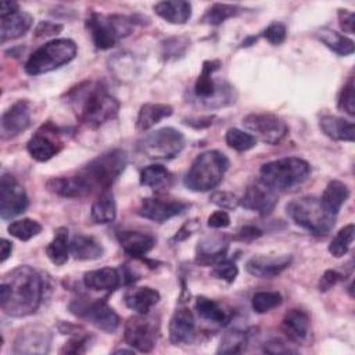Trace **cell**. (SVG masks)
Segmentation results:
<instances>
[{
    "mask_svg": "<svg viewBox=\"0 0 355 355\" xmlns=\"http://www.w3.org/2000/svg\"><path fill=\"white\" fill-rule=\"evenodd\" d=\"M209 200L222 209H236L240 205V198L230 191H215L211 194Z\"/></svg>",
    "mask_w": 355,
    "mask_h": 355,
    "instance_id": "cell-48",
    "label": "cell"
},
{
    "mask_svg": "<svg viewBox=\"0 0 355 355\" xmlns=\"http://www.w3.org/2000/svg\"><path fill=\"white\" fill-rule=\"evenodd\" d=\"M69 252L78 261H94L103 257L104 248L93 236L76 234L69 243Z\"/></svg>",
    "mask_w": 355,
    "mask_h": 355,
    "instance_id": "cell-31",
    "label": "cell"
},
{
    "mask_svg": "<svg viewBox=\"0 0 355 355\" xmlns=\"http://www.w3.org/2000/svg\"><path fill=\"white\" fill-rule=\"evenodd\" d=\"M283 302V297L277 291H258L252 295L251 306L257 313H266L277 308Z\"/></svg>",
    "mask_w": 355,
    "mask_h": 355,
    "instance_id": "cell-44",
    "label": "cell"
},
{
    "mask_svg": "<svg viewBox=\"0 0 355 355\" xmlns=\"http://www.w3.org/2000/svg\"><path fill=\"white\" fill-rule=\"evenodd\" d=\"M73 112L85 125L96 129L116 118L119 101L111 96L103 82L86 80L67 94Z\"/></svg>",
    "mask_w": 355,
    "mask_h": 355,
    "instance_id": "cell-2",
    "label": "cell"
},
{
    "mask_svg": "<svg viewBox=\"0 0 355 355\" xmlns=\"http://www.w3.org/2000/svg\"><path fill=\"white\" fill-rule=\"evenodd\" d=\"M229 248V237L215 233L202 237L196 248V261L202 265H214L225 258Z\"/></svg>",
    "mask_w": 355,
    "mask_h": 355,
    "instance_id": "cell-23",
    "label": "cell"
},
{
    "mask_svg": "<svg viewBox=\"0 0 355 355\" xmlns=\"http://www.w3.org/2000/svg\"><path fill=\"white\" fill-rule=\"evenodd\" d=\"M263 233L259 227L254 226V225H245L243 227H240L236 233V240H240V241H252L258 237H261Z\"/></svg>",
    "mask_w": 355,
    "mask_h": 355,
    "instance_id": "cell-55",
    "label": "cell"
},
{
    "mask_svg": "<svg viewBox=\"0 0 355 355\" xmlns=\"http://www.w3.org/2000/svg\"><path fill=\"white\" fill-rule=\"evenodd\" d=\"M354 233H355V227L352 223L340 229L337 234L333 237L331 243L329 244V252L336 258L344 257L354 241Z\"/></svg>",
    "mask_w": 355,
    "mask_h": 355,
    "instance_id": "cell-42",
    "label": "cell"
},
{
    "mask_svg": "<svg viewBox=\"0 0 355 355\" xmlns=\"http://www.w3.org/2000/svg\"><path fill=\"white\" fill-rule=\"evenodd\" d=\"M212 119H214V116H205V118H197V119H184V123L186 125H189L190 123V126H193V128H207V126H209V125H212Z\"/></svg>",
    "mask_w": 355,
    "mask_h": 355,
    "instance_id": "cell-59",
    "label": "cell"
},
{
    "mask_svg": "<svg viewBox=\"0 0 355 355\" xmlns=\"http://www.w3.org/2000/svg\"><path fill=\"white\" fill-rule=\"evenodd\" d=\"M46 255L49 259L57 265L61 266L68 261L69 254V243H68V229L67 227H58L54 232L53 240L46 245Z\"/></svg>",
    "mask_w": 355,
    "mask_h": 355,
    "instance_id": "cell-38",
    "label": "cell"
},
{
    "mask_svg": "<svg viewBox=\"0 0 355 355\" xmlns=\"http://www.w3.org/2000/svg\"><path fill=\"white\" fill-rule=\"evenodd\" d=\"M17 11H19L18 3H15V1H1L0 17H6V15H10V14L17 12Z\"/></svg>",
    "mask_w": 355,
    "mask_h": 355,
    "instance_id": "cell-58",
    "label": "cell"
},
{
    "mask_svg": "<svg viewBox=\"0 0 355 355\" xmlns=\"http://www.w3.org/2000/svg\"><path fill=\"white\" fill-rule=\"evenodd\" d=\"M196 311L200 318L212 324L225 326L230 320V313L219 302L204 295L196 298Z\"/></svg>",
    "mask_w": 355,
    "mask_h": 355,
    "instance_id": "cell-34",
    "label": "cell"
},
{
    "mask_svg": "<svg viewBox=\"0 0 355 355\" xmlns=\"http://www.w3.org/2000/svg\"><path fill=\"white\" fill-rule=\"evenodd\" d=\"M76 53L78 47L73 40L54 39L35 50L26 60L24 69L32 76L47 73L71 62L76 57Z\"/></svg>",
    "mask_w": 355,
    "mask_h": 355,
    "instance_id": "cell-6",
    "label": "cell"
},
{
    "mask_svg": "<svg viewBox=\"0 0 355 355\" xmlns=\"http://www.w3.org/2000/svg\"><path fill=\"white\" fill-rule=\"evenodd\" d=\"M277 204V194L273 189L262 183L261 180L254 182L250 184L243 197L240 198V205L245 209L254 211L261 216H268L272 214Z\"/></svg>",
    "mask_w": 355,
    "mask_h": 355,
    "instance_id": "cell-19",
    "label": "cell"
},
{
    "mask_svg": "<svg viewBox=\"0 0 355 355\" xmlns=\"http://www.w3.org/2000/svg\"><path fill=\"white\" fill-rule=\"evenodd\" d=\"M319 128L322 132L336 140V141H349L355 140V129L351 121H347L334 115H323L319 119Z\"/></svg>",
    "mask_w": 355,
    "mask_h": 355,
    "instance_id": "cell-28",
    "label": "cell"
},
{
    "mask_svg": "<svg viewBox=\"0 0 355 355\" xmlns=\"http://www.w3.org/2000/svg\"><path fill=\"white\" fill-rule=\"evenodd\" d=\"M62 25L57 22H50V21H42L36 25L33 33L36 37H43V36H53L57 35L62 31Z\"/></svg>",
    "mask_w": 355,
    "mask_h": 355,
    "instance_id": "cell-53",
    "label": "cell"
},
{
    "mask_svg": "<svg viewBox=\"0 0 355 355\" xmlns=\"http://www.w3.org/2000/svg\"><path fill=\"white\" fill-rule=\"evenodd\" d=\"M243 11L241 7L236 4H225V3H215L212 4L202 17V22L208 25H220L226 19L239 15Z\"/></svg>",
    "mask_w": 355,
    "mask_h": 355,
    "instance_id": "cell-40",
    "label": "cell"
},
{
    "mask_svg": "<svg viewBox=\"0 0 355 355\" xmlns=\"http://www.w3.org/2000/svg\"><path fill=\"white\" fill-rule=\"evenodd\" d=\"M90 337L83 334L73 336L65 345L61 348V354H83L89 345Z\"/></svg>",
    "mask_w": 355,
    "mask_h": 355,
    "instance_id": "cell-50",
    "label": "cell"
},
{
    "mask_svg": "<svg viewBox=\"0 0 355 355\" xmlns=\"http://www.w3.org/2000/svg\"><path fill=\"white\" fill-rule=\"evenodd\" d=\"M225 140L230 148H233L239 153L248 151L257 146V139L251 133H247L237 128H230L226 132Z\"/></svg>",
    "mask_w": 355,
    "mask_h": 355,
    "instance_id": "cell-43",
    "label": "cell"
},
{
    "mask_svg": "<svg viewBox=\"0 0 355 355\" xmlns=\"http://www.w3.org/2000/svg\"><path fill=\"white\" fill-rule=\"evenodd\" d=\"M153 8L158 17L173 25H183L191 17V4L189 1H159Z\"/></svg>",
    "mask_w": 355,
    "mask_h": 355,
    "instance_id": "cell-32",
    "label": "cell"
},
{
    "mask_svg": "<svg viewBox=\"0 0 355 355\" xmlns=\"http://www.w3.org/2000/svg\"><path fill=\"white\" fill-rule=\"evenodd\" d=\"M49 286L42 273L28 265L6 273L0 283V308L12 318L35 313L46 298Z\"/></svg>",
    "mask_w": 355,
    "mask_h": 355,
    "instance_id": "cell-1",
    "label": "cell"
},
{
    "mask_svg": "<svg viewBox=\"0 0 355 355\" xmlns=\"http://www.w3.org/2000/svg\"><path fill=\"white\" fill-rule=\"evenodd\" d=\"M133 18L121 14L90 12L86 18V29L98 50H107L115 46L133 31Z\"/></svg>",
    "mask_w": 355,
    "mask_h": 355,
    "instance_id": "cell-5",
    "label": "cell"
},
{
    "mask_svg": "<svg viewBox=\"0 0 355 355\" xmlns=\"http://www.w3.org/2000/svg\"><path fill=\"white\" fill-rule=\"evenodd\" d=\"M291 255H257L247 261L245 270L259 279H272L291 265Z\"/></svg>",
    "mask_w": 355,
    "mask_h": 355,
    "instance_id": "cell-22",
    "label": "cell"
},
{
    "mask_svg": "<svg viewBox=\"0 0 355 355\" xmlns=\"http://www.w3.org/2000/svg\"><path fill=\"white\" fill-rule=\"evenodd\" d=\"M46 187L50 193L65 198H83L93 191L90 183L80 173L51 178L46 182Z\"/></svg>",
    "mask_w": 355,
    "mask_h": 355,
    "instance_id": "cell-21",
    "label": "cell"
},
{
    "mask_svg": "<svg viewBox=\"0 0 355 355\" xmlns=\"http://www.w3.org/2000/svg\"><path fill=\"white\" fill-rule=\"evenodd\" d=\"M337 107L341 111H345L351 116L355 115V94H354V79L352 78H349L348 82L343 86L341 92L338 94Z\"/></svg>",
    "mask_w": 355,
    "mask_h": 355,
    "instance_id": "cell-46",
    "label": "cell"
},
{
    "mask_svg": "<svg viewBox=\"0 0 355 355\" xmlns=\"http://www.w3.org/2000/svg\"><path fill=\"white\" fill-rule=\"evenodd\" d=\"M126 352H128V354H132V352H133V348H132V349H123V348H122V349L114 351V354H126Z\"/></svg>",
    "mask_w": 355,
    "mask_h": 355,
    "instance_id": "cell-61",
    "label": "cell"
},
{
    "mask_svg": "<svg viewBox=\"0 0 355 355\" xmlns=\"http://www.w3.org/2000/svg\"><path fill=\"white\" fill-rule=\"evenodd\" d=\"M29 200L24 186L11 175L4 172L0 179V216L11 219L25 212Z\"/></svg>",
    "mask_w": 355,
    "mask_h": 355,
    "instance_id": "cell-14",
    "label": "cell"
},
{
    "mask_svg": "<svg viewBox=\"0 0 355 355\" xmlns=\"http://www.w3.org/2000/svg\"><path fill=\"white\" fill-rule=\"evenodd\" d=\"M140 184L157 191L165 190L172 184V173L162 165H148L140 171Z\"/></svg>",
    "mask_w": 355,
    "mask_h": 355,
    "instance_id": "cell-37",
    "label": "cell"
},
{
    "mask_svg": "<svg viewBox=\"0 0 355 355\" xmlns=\"http://www.w3.org/2000/svg\"><path fill=\"white\" fill-rule=\"evenodd\" d=\"M128 165L126 153L121 148L108 150L80 169V175L90 183V186L97 190L104 191L115 183Z\"/></svg>",
    "mask_w": 355,
    "mask_h": 355,
    "instance_id": "cell-8",
    "label": "cell"
},
{
    "mask_svg": "<svg viewBox=\"0 0 355 355\" xmlns=\"http://www.w3.org/2000/svg\"><path fill=\"white\" fill-rule=\"evenodd\" d=\"M196 338V319L189 308H178L169 320V341L172 345H187Z\"/></svg>",
    "mask_w": 355,
    "mask_h": 355,
    "instance_id": "cell-20",
    "label": "cell"
},
{
    "mask_svg": "<svg viewBox=\"0 0 355 355\" xmlns=\"http://www.w3.org/2000/svg\"><path fill=\"white\" fill-rule=\"evenodd\" d=\"M122 283L121 272L111 266L89 270L83 275V284L93 291H104L107 294L114 293Z\"/></svg>",
    "mask_w": 355,
    "mask_h": 355,
    "instance_id": "cell-25",
    "label": "cell"
},
{
    "mask_svg": "<svg viewBox=\"0 0 355 355\" xmlns=\"http://www.w3.org/2000/svg\"><path fill=\"white\" fill-rule=\"evenodd\" d=\"M200 227L198 225V220L197 219H191L189 222H186L176 233L175 236L171 239L172 243H180V241H184L186 239H189L197 229Z\"/></svg>",
    "mask_w": 355,
    "mask_h": 355,
    "instance_id": "cell-54",
    "label": "cell"
},
{
    "mask_svg": "<svg viewBox=\"0 0 355 355\" xmlns=\"http://www.w3.org/2000/svg\"><path fill=\"white\" fill-rule=\"evenodd\" d=\"M69 311L73 315L89 320L96 329L107 334L115 333L119 327L121 320L118 313L104 300H97L92 302L73 301L69 305Z\"/></svg>",
    "mask_w": 355,
    "mask_h": 355,
    "instance_id": "cell-13",
    "label": "cell"
},
{
    "mask_svg": "<svg viewBox=\"0 0 355 355\" xmlns=\"http://www.w3.org/2000/svg\"><path fill=\"white\" fill-rule=\"evenodd\" d=\"M348 197H349V189L345 183L340 180H330L324 191L322 193L319 201L323 209L329 215L337 216L338 211L341 209L344 202L348 200Z\"/></svg>",
    "mask_w": 355,
    "mask_h": 355,
    "instance_id": "cell-30",
    "label": "cell"
},
{
    "mask_svg": "<svg viewBox=\"0 0 355 355\" xmlns=\"http://www.w3.org/2000/svg\"><path fill=\"white\" fill-rule=\"evenodd\" d=\"M159 293L153 287H136L129 290L125 294V304L129 309L135 311L136 313L146 315L155 306L159 301Z\"/></svg>",
    "mask_w": 355,
    "mask_h": 355,
    "instance_id": "cell-29",
    "label": "cell"
},
{
    "mask_svg": "<svg viewBox=\"0 0 355 355\" xmlns=\"http://www.w3.org/2000/svg\"><path fill=\"white\" fill-rule=\"evenodd\" d=\"M53 334L43 324H31L19 330L15 337L14 354H47L50 351Z\"/></svg>",
    "mask_w": 355,
    "mask_h": 355,
    "instance_id": "cell-17",
    "label": "cell"
},
{
    "mask_svg": "<svg viewBox=\"0 0 355 355\" xmlns=\"http://www.w3.org/2000/svg\"><path fill=\"white\" fill-rule=\"evenodd\" d=\"M220 68L219 60L202 62L201 72L194 83V96L207 107H223L234 103L233 87L225 82H216L212 75Z\"/></svg>",
    "mask_w": 355,
    "mask_h": 355,
    "instance_id": "cell-9",
    "label": "cell"
},
{
    "mask_svg": "<svg viewBox=\"0 0 355 355\" xmlns=\"http://www.w3.org/2000/svg\"><path fill=\"white\" fill-rule=\"evenodd\" d=\"M184 148V136L175 128H161L137 141V150L151 159H172Z\"/></svg>",
    "mask_w": 355,
    "mask_h": 355,
    "instance_id": "cell-10",
    "label": "cell"
},
{
    "mask_svg": "<svg viewBox=\"0 0 355 355\" xmlns=\"http://www.w3.org/2000/svg\"><path fill=\"white\" fill-rule=\"evenodd\" d=\"M340 28L347 33H354V12L345 8H340L337 12Z\"/></svg>",
    "mask_w": 355,
    "mask_h": 355,
    "instance_id": "cell-57",
    "label": "cell"
},
{
    "mask_svg": "<svg viewBox=\"0 0 355 355\" xmlns=\"http://www.w3.org/2000/svg\"><path fill=\"white\" fill-rule=\"evenodd\" d=\"M247 344H248V334L239 329H232L222 336L220 344L216 352L218 354H240L245 351Z\"/></svg>",
    "mask_w": 355,
    "mask_h": 355,
    "instance_id": "cell-39",
    "label": "cell"
},
{
    "mask_svg": "<svg viewBox=\"0 0 355 355\" xmlns=\"http://www.w3.org/2000/svg\"><path fill=\"white\" fill-rule=\"evenodd\" d=\"M243 126L251 132V135L266 144L280 143L288 133L287 123L272 112H255L243 119Z\"/></svg>",
    "mask_w": 355,
    "mask_h": 355,
    "instance_id": "cell-12",
    "label": "cell"
},
{
    "mask_svg": "<svg viewBox=\"0 0 355 355\" xmlns=\"http://www.w3.org/2000/svg\"><path fill=\"white\" fill-rule=\"evenodd\" d=\"M316 37L331 51H334L338 55H349L354 53L355 46L354 40L336 32L330 28H320L316 31Z\"/></svg>",
    "mask_w": 355,
    "mask_h": 355,
    "instance_id": "cell-36",
    "label": "cell"
},
{
    "mask_svg": "<svg viewBox=\"0 0 355 355\" xmlns=\"http://www.w3.org/2000/svg\"><path fill=\"white\" fill-rule=\"evenodd\" d=\"M7 232L21 241H28L42 232V225L35 219L24 218L11 222L7 226Z\"/></svg>",
    "mask_w": 355,
    "mask_h": 355,
    "instance_id": "cell-41",
    "label": "cell"
},
{
    "mask_svg": "<svg viewBox=\"0 0 355 355\" xmlns=\"http://www.w3.org/2000/svg\"><path fill=\"white\" fill-rule=\"evenodd\" d=\"M0 247H1V258H0V262L3 263V262H6V261H7V258L11 255L12 244H11V241H8L7 239H1V244H0Z\"/></svg>",
    "mask_w": 355,
    "mask_h": 355,
    "instance_id": "cell-60",
    "label": "cell"
},
{
    "mask_svg": "<svg viewBox=\"0 0 355 355\" xmlns=\"http://www.w3.org/2000/svg\"><path fill=\"white\" fill-rule=\"evenodd\" d=\"M119 245L122 250L136 258L146 261V254L153 250L155 245V237L147 232H137V230H123L116 234Z\"/></svg>",
    "mask_w": 355,
    "mask_h": 355,
    "instance_id": "cell-24",
    "label": "cell"
},
{
    "mask_svg": "<svg viewBox=\"0 0 355 355\" xmlns=\"http://www.w3.org/2000/svg\"><path fill=\"white\" fill-rule=\"evenodd\" d=\"M207 223L212 229H223L230 225V216L226 211H215L208 216Z\"/></svg>",
    "mask_w": 355,
    "mask_h": 355,
    "instance_id": "cell-56",
    "label": "cell"
},
{
    "mask_svg": "<svg viewBox=\"0 0 355 355\" xmlns=\"http://www.w3.org/2000/svg\"><path fill=\"white\" fill-rule=\"evenodd\" d=\"M229 169L227 157L218 150L201 153L193 161L184 176V184L191 191L214 190Z\"/></svg>",
    "mask_w": 355,
    "mask_h": 355,
    "instance_id": "cell-3",
    "label": "cell"
},
{
    "mask_svg": "<svg viewBox=\"0 0 355 355\" xmlns=\"http://www.w3.org/2000/svg\"><path fill=\"white\" fill-rule=\"evenodd\" d=\"M61 133L62 132L53 123H44L26 143L29 155L39 162L51 159L62 148Z\"/></svg>",
    "mask_w": 355,
    "mask_h": 355,
    "instance_id": "cell-15",
    "label": "cell"
},
{
    "mask_svg": "<svg viewBox=\"0 0 355 355\" xmlns=\"http://www.w3.org/2000/svg\"><path fill=\"white\" fill-rule=\"evenodd\" d=\"M263 351L268 354H295L297 349L291 347L290 343L282 338H272L265 343Z\"/></svg>",
    "mask_w": 355,
    "mask_h": 355,
    "instance_id": "cell-51",
    "label": "cell"
},
{
    "mask_svg": "<svg viewBox=\"0 0 355 355\" xmlns=\"http://www.w3.org/2000/svg\"><path fill=\"white\" fill-rule=\"evenodd\" d=\"M262 36L273 46L282 44L286 40L287 29L282 22H272L262 33Z\"/></svg>",
    "mask_w": 355,
    "mask_h": 355,
    "instance_id": "cell-49",
    "label": "cell"
},
{
    "mask_svg": "<svg viewBox=\"0 0 355 355\" xmlns=\"http://www.w3.org/2000/svg\"><path fill=\"white\" fill-rule=\"evenodd\" d=\"M173 108L169 104H159V103H146L140 107L137 119H136V129L139 132H146L157 125L164 118L171 116Z\"/></svg>",
    "mask_w": 355,
    "mask_h": 355,
    "instance_id": "cell-33",
    "label": "cell"
},
{
    "mask_svg": "<svg viewBox=\"0 0 355 355\" xmlns=\"http://www.w3.org/2000/svg\"><path fill=\"white\" fill-rule=\"evenodd\" d=\"M309 329H311V320L308 313L298 308L290 309L282 320L283 333L290 341L295 344H302L306 341L309 336Z\"/></svg>",
    "mask_w": 355,
    "mask_h": 355,
    "instance_id": "cell-26",
    "label": "cell"
},
{
    "mask_svg": "<svg viewBox=\"0 0 355 355\" xmlns=\"http://www.w3.org/2000/svg\"><path fill=\"white\" fill-rule=\"evenodd\" d=\"M32 123V103L18 100L10 105L1 115L0 133L3 140L12 139L25 132Z\"/></svg>",
    "mask_w": 355,
    "mask_h": 355,
    "instance_id": "cell-18",
    "label": "cell"
},
{
    "mask_svg": "<svg viewBox=\"0 0 355 355\" xmlns=\"http://www.w3.org/2000/svg\"><path fill=\"white\" fill-rule=\"evenodd\" d=\"M287 215L293 222L313 236H327L336 223V216L329 215L320 205L319 198L313 196H304L290 201L286 205Z\"/></svg>",
    "mask_w": 355,
    "mask_h": 355,
    "instance_id": "cell-7",
    "label": "cell"
},
{
    "mask_svg": "<svg viewBox=\"0 0 355 355\" xmlns=\"http://www.w3.org/2000/svg\"><path fill=\"white\" fill-rule=\"evenodd\" d=\"M33 17L26 11H17L6 17H0V39L1 43L24 36L32 26Z\"/></svg>",
    "mask_w": 355,
    "mask_h": 355,
    "instance_id": "cell-27",
    "label": "cell"
},
{
    "mask_svg": "<svg viewBox=\"0 0 355 355\" xmlns=\"http://www.w3.org/2000/svg\"><path fill=\"white\" fill-rule=\"evenodd\" d=\"M212 270H211V275L215 277V279H219V280H223L226 283H233L239 275V268L237 265L233 262V261H229L226 258L220 259L219 262L214 263L212 265Z\"/></svg>",
    "mask_w": 355,
    "mask_h": 355,
    "instance_id": "cell-45",
    "label": "cell"
},
{
    "mask_svg": "<svg viewBox=\"0 0 355 355\" xmlns=\"http://www.w3.org/2000/svg\"><path fill=\"white\" fill-rule=\"evenodd\" d=\"M341 279H343V275H341V273H338L337 270L329 269V270H326V272L320 276L319 283H318V288H319V291L324 293V291L330 290L333 286H336Z\"/></svg>",
    "mask_w": 355,
    "mask_h": 355,
    "instance_id": "cell-52",
    "label": "cell"
},
{
    "mask_svg": "<svg viewBox=\"0 0 355 355\" xmlns=\"http://www.w3.org/2000/svg\"><path fill=\"white\" fill-rule=\"evenodd\" d=\"M190 207L189 202L176 198H164V197H147L143 198L137 207V215L144 219L164 223L168 219L183 214Z\"/></svg>",
    "mask_w": 355,
    "mask_h": 355,
    "instance_id": "cell-16",
    "label": "cell"
},
{
    "mask_svg": "<svg viewBox=\"0 0 355 355\" xmlns=\"http://www.w3.org/2000/svg\"><path fill=\"white\" fill-rule=\"evenodd\" d=\"M187 46L189 40L186 37H172L162 44V54L165 55V58H178L184 54Z\"/></svg>",
    "mask_w": 355,
    "mask_h": 355,
    "instance_id": "cell-47",
    "label": "cell"
},
{
    "mask_svg": "<svg viewBox=\"0 0 355 355\" xmlns=\"http://www.w3.org/2000/svg\"><path fill=\"white\" fill-rule=\"evenodd\" d=\"M116 216V204L114 194L110 190H104L98 194L96 201L92 204L90 218L94 223L107 225L114 222Z\"/></svg>",
    "mask_w": 355,
    "mask_h": 355,
    "instance_id": "cell-35",
    "label": "cell"
},
{
    "mask_svg": "<svg viewBox=\"0 0 355 355\" xmlns=\"http://www.w3.org/2000/svg\"><path fill=\"white\" fill-rule=\"evenodd\" d=\"M159 331V323L155 318L146 315H135L130 316L123 327V337L126 344L139 351V352H150L155 347Z\"/></svg>",
    "mask_w": 355,
    "mask_h": 355,
    "instance_id": "cell-11",
    "label": "cell"
},
{
    "mask_svg": "<svg viewBox=\"0 0 355 355\" xmlns=\"http://www.w3.org/2000/svg\"><path fill=\"white\" fill-rule=\"evenodd\" d=\"M311 173L309 164L298 157H284L263 164L259 180L276 190H288L305 182Z\"/></svg>",
    "mask_w": 355,
    "mask_h": 355,
    "instance_id": "cell-4",
    "label": "cell"
}]
</instances>
